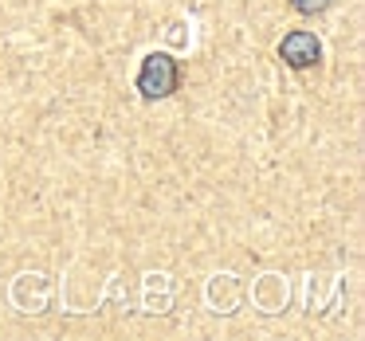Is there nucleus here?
<instances>
[{"instance_id":"nucleus-1","label":"nucleus","mask_w":365,"mask_h":341,"mask_svg":"<svg viewBox=\"0 0 365 341\" xmlns=\"http://www.w3.org/2000/svg\"><path fill=\"white\" fill-rule=\"evenodd\" d=\"M177 87H181V63L169 51H150L138 67V95L145 103H158V98H169Z\"/></svg>"},{"instance_id":"nucleus-2","label":"nucleus","mask_w":365,"mask_h":341,"mask_svg":"<svg viewBox=\"0 0 365 341\" xmlns=\"http://www.w3.org/2000/svg\"><path fill=\"white\" fill-rule=\"evenodd\" d=\"M279 59H283L291 71H310V67L322 63V40L314 32H287L279 40Z\"/></svg>"},{"instance_id":"nucleus-3","label":"nucleus","mask_w":365,"mask_h":341,"mask_svg":"<svg viewBox=\"0 0 365 341\" xmlns=\"http://www.w3.org/2000/svg\"><path fill=\"white\" fill-rule=\"evenodd\" d=\"M299 16H318V12H326L330 9V0H287Z\"/></svg>"}]
</instances>
